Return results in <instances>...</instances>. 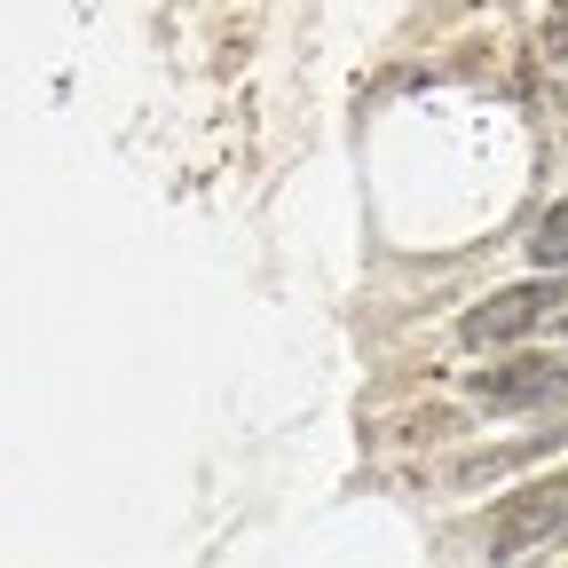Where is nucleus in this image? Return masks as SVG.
I'll return each instance as SVG.
<instances>
[{"mask_svg": "<svg viewBox=\"0 0 568 568\" xmlns=\"http://www.w3.org/2000/svg\"><path fill=\"white\" fill-rule=\"evenodd\" d=\"M552 308H568V268H545L537 284H514V293L474 301V308H466V324H458V339H466V347L521 339V332H529V324H545Z\"/></svg>", "mask_w": 568, "mask_h": 568, "instance_id": "nucleus-1", "label": "nucleus"}, {"mask_svg": "<svg viewBox=\"0 0 568 568\" xmlns=\"http://www.w3.org/2000/svg\"><path fill=\"white\" fill-rule=\"evenodd\" d=\"M568 529V474H552V481H537V489H521L506 514H497V552H529V545H545V537H560Z\"/></svg>", "mask_w": 568, "mask_h": 568, "instance_id": "nucleus-2", "label": "nucleus"}, {"mask_svg": "<svg viewBox=\"0 0 568 568\" xmlns=\"http://www.w3.org/2000/svg\"><path fill=\"white\" fill-rule=\"evenodd\" d=\"M560 387H568L560 364H545V355H521V364L481 372V379H474V403H489V410H537V403H552Z\"/></svg>", "mask_w": 568, "mask_h": 568, "instance_id": "nucleus-3", "label": "nucleus"}, {"mask_svg": "<svg viewBox=\"0 0 568 568\" xmlns=\"http://www.w3.org/2000/svg\"><path fill=\"white\" fill-rule=\"evenodd\" d=\"M529 261L537 268H568V205H552L545 222L529 230Z\"/></svg>", "mask_w": 568, "mask_h": 568, "instance_id": "nucleus-4", "label": "nucleus"}, {"mask_svg": "<svg viewBox=\"0 0 568 568\" xmlns=\"http://www.w3.org/2000/svg\"><path fill=\"white\" fill-rule=\"evenodd\" d=\"M552 48L568 55V0H560V24H552Z\"/></svg>", "mask_w": 568, "mask_h": 568, "instance_id": "nucleus-5", "label": "nucleus"}]
</instances>
